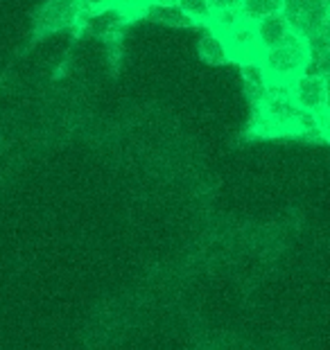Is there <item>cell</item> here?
<instances>
[{"mask_svg":"<svg viewBox=\"0 0 330 350\" xmlns=\"http://www.w3.org/2000/svg\"><path fill=\"white\" fill-rule=\"evenodd\" d=\"M240 75L244 79L246 95H249L251 102L258 107V104L267 98L269 86H272V77L267 75V70L260 59H251V62L240 64Z\"/></svg>","mask_w":330,"mask_h":350,"instance_id":"cell-6","label":"cell"},{"mask_svg":"<svg viewBox=\"0 0 330 350\" xmlns=\"http://www.w3.org/2000/svg\"><path fill=\"white\" fill-rule=\"evenodd\" d=\"M152 3H163V5H177V0H152Z\"/></svg>","mask_w":330,"mask_h":350,"instance_id":"cell-14","label":"cell"},{"mask_svg":"<svg viewBox=\"0 0 330 350\" xmlns=\"http://www.w3.org/2000/svg\"><path fill=\"white\" fill-rule=\"evenodd\" d=\"M81 3V10L88 16V14H97V12H104L109 7H114V0H79Z\"/></svg>","mask_w":330,"mask_h":350,"instance_id":"cell-12","label":"cell"},{"mask_svg":"<svg viewBox=\"0 0 330 350\" xmlns=\"http://www.w3.org/2000/svg\"><path fill=\"white\" fill-rule=\"evenodd\" d=\"M177 5L194 25H206L208 18H211V5H208V0H177Z\"/></svg>","mask_w":330,"mask_h":350,"instance_id":"cell-10","label":"cell"},{"mask_svg":"<svg viewBox=\"0 0 330 350\" xmlns=\"http://www.w3.org/2000/svg\"><path fill=\"white\" fill-rule=\"evenodd\" d=\"M290 95L301 111L324 113L328 111V77L321 72L303 70L290 81Z\"/></svg>","mask_w":330,"mask_h":350,"instance_id":"cell-3","label":"cell"},{"mask_svg":"<svg viewBox=\"0 0 330 350\" xmlns=\"http://www.w3.org/2000/svg\"><path fill=\"white\" fill-rule=\"evenodd\" d=\"M147 3L152 0H114V7L123 16H140Z\"/></svg>","mask_w":330,"mask_h":350,"instance_id":"cell-11","label":"cell"},{"mask_svg":"<svg viewBox=\"0 0 330 350\" xmlns=\"http://www.w3.org/2000/svg\"><path fill=\"white\" fill-rule=\"evenodd\" d=\"M211 5V12L217 10H240V0H208Z\"/></svg>","mask_w":330,"mask_h":350,"instance_id":"cell-13","label":"cell"},{"mask_svg":"<svg viewBox=\"0 0 330 350\" xmlns=\"http://www.w3.org/2000/svg\"><path fill=\"white\" fill-rule=\"evenodd\" d=\"M197 50H199V57L204 59V64L208 66H224L231 62V55H229V48H227V41L220 32L208 27L201 39L197 43Z\"/></svg>","mask_w":330,"mask_h":350,"instance_id":"cell-8","label":"cell"},{"mask_svg":"<svg viewBox=\"0 0 330 350\" xmlns=\"http://www.w3.org/2000/svg\"><path fill=\"white\" fill-rule=\"evenodd\" d=\"M260 62L265 66L267 75L274 81H292L307 68L310 48H307V41L303 36L292 32L279 46L262 50Z\"/></svg>","mask_w":330,"mask_h":350,"instance_id":"cell-1","label":"cell"},{"mask_svg":"<svg viewBox=\"0 0 330 350\" xmlns=\"http://www.w3.org/2000/svg\"><path fill=\"white\" fill-rule=\"evenodd\" d=\"M283 12V0H240V14L244 21H258L265 14Z\"/></svg>","mask_w":330,"mask_h":350,"instance_id":"cell-9","label":"cell"},{"mask_svg":"<svg viewBox=\"0 0 330 350\" xmlns=\"http://www.w3.org/2000/svg\"><path fill=\"white\" fill-rule=\"evenodd\" d=\"M222 36H224V41H227L231 62L242 64V62H251V59H260L262 48L258 43L256 27H253L251 21L240 18L238 23Z\"/></svg>","mask_w":330,"mask_h":350,"instance_id":"cell-4","label":"cell"},{"mask_svg":"<svg viewBox=\"0 0 330 350\" xmlns=\"http://www.w3.org/2000/svg\"><path fill=\"white\" fill-rule=\"evenodd\" d=\"M142 18H147L149 23H159L165 27H192L194 23L186 16V14L179 10V5H163V3H147L145 10L140 14Z\"/></svg>","mask_w":330,"mask_h":350,"instance_id":"cell-7","label":"cell"},{"mask_svg":"<svg viewBox=\"0 0 330 350\" xmlns=\"http://www.w3.org/2000/svg\"><path fill=\"white\" fill-rule=\"evenodd\" d=\"M84 16L79 0H46L34 14V27L39 34H55L75 27Z\"/></svg>","mask_w":330,"mask_h":350,"instance_id":"cell-2","label":"cell"},{"mask_svg":"<svg viewBox=\"0 0 330 350\" xmlns=\"http://www.w3.org/2000/svg\"><path fill=\"white\" fill-rule=\"evenodd\" d=\"M253 27H256V36L262 50L279 46L281 41H285L288 36L294 32L290 25L288 16L283 12H274V14H265L258 21H253Z\"/></svg>","mask_w":330,"mask_h":350,"instance_id":"cell-5","label":"cell"}]
</instances>
